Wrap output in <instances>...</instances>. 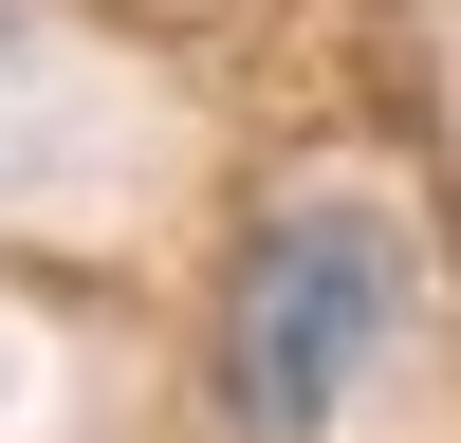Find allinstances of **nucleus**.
Listing matches in <instances>:
<instances>
[{"label":"nucleus","instance_id":"2","mask_svg":"<svg viewBox=\"0 0 461 443\" xmlns=\"http://www.w3.org/2000/svg\"><path fill=\"white\" fill-rule=\"evenodd\" d=\"M37 93H56V19L0 0V185H19V148H37Z\"/></svg>","mask_w":461,"mask_h":443},{"label":"nucleus","instance_id":"1","mask_svg":"<svg viewBox=\"0 0 461 443\" xmlns=\"http://www.w3.org/2000/svg\"><path fill=\"white\" fill-rule=\"evenodd\" d=\"M406 314V222L388 203H277L221 277V425L240 443H314L332 406L369 388Z\"/></svg>","mask_w":461,"mask_h":443}]
</instances>
